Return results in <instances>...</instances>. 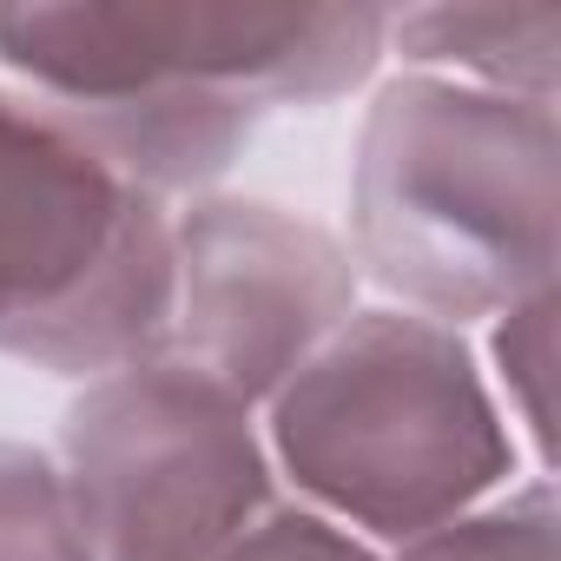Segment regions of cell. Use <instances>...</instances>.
<instances>
[{"mask_svg": "<svg viewBox=\"0 0 561 561\" xmlns=\"http://www.w3.org/2000/svg\"><path fill=\"white\" fill-rule=\"evenodd\" d=\"M383 34L377 8H0V60L146 192L211 185L271 106L351 93Z\"/></svg>", "mask_w": 561, "mask_h": 561, "instance_id": "6da1fadb", "label": "cell"}, {"mask_svg": "<svg viewBox=\"0 0 561 561\" xmlns=\"http://www.w3.org/2000/svg\"><path fill=\"white\" fill-rule=\"evenodd\" d=\"M357 264L430 318H495L554 285V113L462 80L377 93L351 172Z\"/></svg>", "mask_w": 561, "mask_h": 561, "instance_id": "7a4b0ae2", "label": "cell"}, {"mask_svg": "<svg viewBox=\"0 0 561 561\" xmlns=\"http://www.w3.org/2000/svg\"><path fill=\"white\" fill-rule=\"evenodd\" d=\"M271 449L311 502L390 541L469 515L515 462L469 344L416 311H351L271 397Z\"/></svg>", "mask_w": 561, "mask_h": 561, "instance_id": "3957f363", "label": "cell"}, {"mask_svg": "<svg viewBox=\"0 0 561 561\" xmlns=\"http://www.w3.org/2000/svg\"><path fill=\"white\" fill-rule=\"evenodd\" d=\"M172 331V225L47 100L0 87V351L113 377Z\"/></svg>", "mask_w": 561, "mask_h": 561, "instance_id": "277c9868", "label": "cell"}, {"mask_svg": "<svg viewBox=\"0 0 561 561\" xmlns=\"http://www.w3.org/2000/svg\"><path fill=\"white\" fill-rule=\"evenodd\" d=\"M67 489L93 561H218L271 508V462L251 403L159 351L67 410Z\"/></svg>", "mask_w": 561, "mask_h": 561, "instance_id": "5b68a950", "label": "cell"}, {"mask_svg": "<svg viewBox=\"0 0 561 561\" xmlns=\"http://www.w3.org/2000/svg\"><path fill=\"white\" fill-rule=\"evenodd\" d=\"M351 251L264 198H205L172 231L165 357L205 370L238 403L277 397L351 318Z\"/></svg>", "mask_w": 561, "mask_h": 561, "instance_id": "8992f818", "label": "cell"}, {"mask_svg": "<svg viewBox=\"0 0 561 561\" xmlns=\"http://www.w3.org/2000/svg\"><path fill=\"white\" fill-rule=\"evenodd\" d=\"M390 34L416 67H456L482 93L548 106L554 41H561L554 8H423L390 21Z\"/></svg>", "mask_w": 561, "mask_h": 561, "instance_id": "52a82bcc", "label": "cell"}, {"mask_svg": "<svg viewBox=\"0 0 561 561\" xmlns=\"http://www.w3.org/2000/svg\"><path fill=\"white\" fill-rule=\"evenodd\" d=\"M0 561H93L67 469L27 443H0Z\"/></svg>", "mask_w": 561, "mask_h": 561, "instance_id": "ba28073f", "label": "cell"}, {"mask_svg": "<svg viewBox=\"0 0 561 561\" xmlns=\"http://www.w3.org/2000/svg\"><path fill=\"white\" fill-rule=\"evenodd\" d=\"M403 561H554V489L528 482L495 508L456 515L403 541Z\"/></svg>", "mask_w": 561, "mask_h": 561, "instance_id": "9c48e42d", "label": "cell"}, {"mask_svg": "<svg viewBox=\"0 0 561 561\" xmlns=\"http://www.w3.org/2000/svg\"><path fill=\"white\" fill-rule=\"evenodd\" d=\"M218 561H377L357 535L331 528L318 508H285V502H271Z\"/></svg>", "mask_w": 561, "mask_h": 561, "instance_id": "30bf717a", "label": "cell"}, {"mask_svg": "<svg viewBox=\"0 0 561 561\" xmlns=\"http://www.w3.org/2000/svg\"><path fill=\"white\" fill-rule=\"evenodd\" d=\"M548 318H554V298L541 291V298L515 305V311H508V324H502V337H495V357H502V370L522 383V416H528V430H535V443H541V449H548V403H541Z\"/></svg>", "mask_w": 561, "mask_h": 561, "instance_id": "8fae6325", "label": "cell"}]
</instances>
